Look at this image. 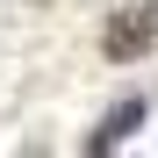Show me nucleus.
Instances as JSON below:
<instances>
[{"instance_id": "obj_1", "label": "nucleus", "mask_w": 158, "mask_h": 158, "mask_svg": "<svg viewBox=\"0 0 158 158\" xmlns=\"http://www.w3.org/2000/svg\"><path fill=\"white\" fill-rule=\"evenodd\" d=\"M151 43H158V0H129L122 15H108V29H101V50H108L115 65L144 58Z\"/></svg>"}, {"instance_id": "obj_2", "label": "nucleus", "mask_w": 158, "mask_h": 158, "mask_svg": "<svg viewBox=\"0 0 158 158\" xmlns=\"http://www.w3.org/2000/svg\"><path fill=\"white\" fill-rule=\"evenodd\" d=\"M137 122H144V101L129 94L122 108H108V115H101V129L86 137V151H115V144H122V137H129V129H137Z\"/></svg>"}]
</instances>
